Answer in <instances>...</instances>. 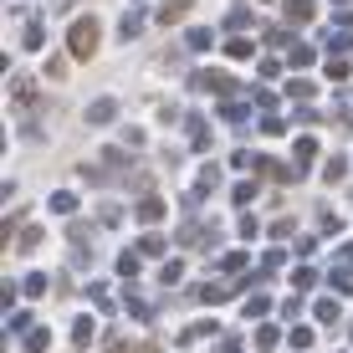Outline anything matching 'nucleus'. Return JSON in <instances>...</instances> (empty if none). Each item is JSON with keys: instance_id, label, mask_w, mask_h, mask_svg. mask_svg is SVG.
<instances>
[{"instance_id": "39448f33", "label": "nucleus", "mask_w": 353, "mask_h": 353, "mask_svg": "<svg viewBox=\"0 0 353 353\" xmlns=\"http://www.w3.org/2000/svg\"><path fill=\"white\" fill-rule=\"evenodd\" d=\"M113 118H118V103H113V97H97V103L88 108V123H113Z\"/></svg>"}, {"instance_id": "7ed1b4c3", "label": "nucleus", "mask_w": 353, "mask_h": 353, "mask_svg": "<svg viewBox=\"0 0 353 353\" xmlns=\"http://www.w3.org/2000/svg\"><path fill=\"white\" fill-rule=\"evenodd\" d=\"M194 10V0H164L159 10H154V21H159V26H174V21H185Z\"/></svg>"}, {"instance_id": "4468645a", "label": "nucleus", "mask_w": 353, "mask_h": 353, "mask_svg": "<svg viewBox=\"0 0 353 353\" xmlns=\"http://www.w3.org/2000/svg\"><path fill=\"white\" fill-rule=\"evenodd\" d=\"M348 72H353V62H348V57H333V62H327V77H333V82H343Z\"/></svg>"}, {"instance_id": "6e6552de", "label": "nucleus", "mask_w": 353, "mask_h": 353, "mask_svg": "<svg viewBox=\"0 0 353 353\" xmlns=\"http://www.w3.org/2000/svg\"><path fill=\"white\" fill-rule=\"evenodd\" d=\"M246 113H251V108L241 103V97H225V103H221V118H225V123H246Z\"/></svg>"}, {"instance_id": "a211bd4d", "label": "nucleus", "mask_w": 353, "mask_h": 353, "mask_svg": "<svg viewBox=\"0 0 353 353\" xmlns=\"http://www.w3.org/2000/svg\"><path fill=\"white\" fill-rule=\"evenodd\" d=\"M210 41H215V36L205 31V26H194V31H190V46H194V52H210Z\"/></svg>"}, {"instance_id": "423d86ee", "label": "nucleus", "mask_w": 353, "mask_h": 353, "mask_svg": "<svg viewBox=\"0 0 353 353\" xmlns=\"http://www.w3.org/2000/svg\"><path fill=\"white\" fill-rule=\"evenodd\" d=\"M282 10H287L292 26H307L312 21V0H282Z\"/></svg>"}, {"instance_id": "5701e85b", "label": "nucleus", "mask_w": 353, "mask_h": 353, "mask_svg": "<svg viewBox=\"0 0 353 353\" xmlns=\"http://www.w3.org/2000/svg\"><path fill=\"white\" fill-rule=\"evenodd\" d=\"M292 282H297V287H312V282H318V272H312V266H297V272H292Z\"/></svg>"}, {"instance_id": "4be33fe9", "label": "nucleus", "mask_w": 353, "mask_h": 353, "mask_svg": "<svg viewBox=\"0 0 353 353\" xmlns=\"http://www.w3.org/2000/svg\"><path fill=\"white\" fill-rule=\"evenodd\" d=\"M139 251H143V256H159V251H164V241H159V236H154V230H149V236H143V246H139Z\"/></svg>"}, {"instance_id": "2eb2a0df", "label": "nucleus", "mask_w": 353, "mask_h": 353, "mask_svg": "<svg viewBox=\"0 0 353 353\" xmlns=\"http://www.w3.org/2000/svg\"><path fill=\"white\" fill-rule=\"evenodd\" d=\"M312 154H318V143H312V139H297V169H307Z\"/></svg>"}, {"instance_id": "393cba45", "label": "nucleus", "mask_w": 353, "mask_h": 353, "mask_svg": "<svg viewBox=\"0 0 353 353\" xmlns=\"http://www.w3.org/2000/svg\"><path fill=\"white\" fill-rule=\"evenodd\" d=\"M246 261H251V256H246V251H236V256H225L221 266H225V272H246Z\"/></svg>"}, {"instance_id": "9b49d317", "label": "nucleus", "mask_w": 353, "mask_h": 353, "mask_svg": "<svg viewBox=\"0 0 353 353\" xmlns=\"http://www.w3.org/2000/svg\"><path fill=\"white\" fill-rule=\"evenodd\" d=\"M52 210H57V215H72V210H77V194H72V190H57V194H52Z\"/></svg>"}, {"instance_id": "dca6fc26", "label": "nucleus", "mask_w": 353, "mask_h": 353, "mask_svg": "<svg viewBox=\"0 0 353 353\" xmlns=\"http://www.w3.org/2000/svg\"><path fill=\"white\" fill-rule=\"evenodd\" d=\"M318 230H323V236H338V230H343V221H338L333 210H323V215H318Z\"/></svg>"}, {"instance_id": "412c9836", "label": "nucleus", "mask_w": 353, "mask_h": 353, "mask_svg": "<svg viewBox=\"0 0 353 353\" xmlns=\"http://www.w3.org/2000/svg\"><path fill=\"white\" fill-rule=\"evenodd\" d=\"M333 318H338V302L323 297V302H318V323H333Z\"/></svg>"}, {"instance_id": "f257e3e1", "label": "nucleus", "mask_w": 353, "mask_h": 353, "mask_svg": "<svg viewBox=\"0 0 353 353\" xmlns=\"http://www.w3.org/2000/svg\"><path fill=\"white\" fill-rule=\"evenodd\" d=\"M97 41H103V21H97V16H77L67 26V57H72V62H92Z\"/></svg>"}, {"instance_id": "9d476101", "label": "nucleus", "mask_w": 353, "mask_h": 353, "mask_svg": "<svg viewBox=\"0 0 353 353\" xmlns=\"http://www.w3.org/2000/svg\"><path fill=\"white\" fill-rule=\"evenodd\" d=\"M139 31H143V10H128V16H123V26H118V36H123V41H133Z\"/></svg>"}, {"instance_id": "0eeeda50", "label": "nucleus", "mask_w": 353, "mask_h": 353, "mask_svg": "<svg viewBox=\"0 0 353 353\" xmlns=\"http://www.w3.org/2000/svg\"><path fill=\"white\" fill-rule=\"evenodd\" d=\"M225 26H230V36H236V31H251V6H230V10H225Z\"/></svg>"}, {"instance_id": "1a4fd4ad", "label": "nucleus", "mask_w": 353, "mask_h": 353, "mask_svg": "<svg viewBox=\"0 0 353 353\" xmlns=\"http://www.w3.org/2000/svg\"><path fill=\"white\" fill-rule=\"evenodd\" d=\"M139 221H164V200H159V194H149V200H139Z\"/></svg>"}, {"instance_id": "b1692460", "label": "nucleus", "mask_w": 353, "mask_h": 353, "mask_svg": "<svg viewBox=\"0 0 353 353\" xmlns=\"http://www.w3.org/2000/svg\"><path fill=\"white\" fill-rule=\"evenodd\" d=\"M287 97H297V103H307V97H312V82H292V88H287Z\"/></svg>"}, {"instance_id": "6ab92c4d", "label": "nucleus", "mask_w": 353, "mask_h": 353, "mask_svg": "<svg viewBox=\"0 0 353 353\" xmlns=\"http://www.w3.org/2000/svg\"><path fill=\"white\" fill-rule=\"evenodd\" d=\"M225 57H251V41H246V36H230V41H225Z\"/></svg>"}, {"instance_id": "f8f14e48", "label": "nucleus", "mask_w": 353, "mask_h": 353, "mask_svg": "<svg viewBox=\"0 0 353 353\" xmlns=\"http://www.w3.org/2000/svg\"><path fill=\"white\" fill-rule=\"evenodd\" d=\"M41 46H46V26L31 21V26H26V52H41Z\"/></svg>"}, {"instance_id": "20e7f679", "label": "nucleus", "mask_w": 353, "mask_h": 353, "mask_svg": "<svg viewBox=\"0 0 353 353\" xmlns=\"http://www.w3.org/2000/svg\"><path fill=\"white\" fill-rule=\"evenodd\" d=\"M185 133H190V149H200V154L210 149V123H205L200 113H190V118H185Z\"/></svg>"}, {"instance_id": "f3484780", "label": "nucleus", "mask_w": 353, "mask_h": 353, "mask_svg": "<svg viewBox=\"0 0 353 353\" xmlns=\"http://www.w3.org/2000/svg\"><path fill=\"white\" fill-rule=\"evenodd\" d=\"M318 62V52H312V46H292V67H312Z\"/></svg>"}, {"instance_id": "aec40b11", "label": "nucleus", "mask_w": 353, "mask_h": 353, "mask_svg": "<svg viewBox=\"0 0 353 353\" xmlns=\"http://www.w3.org/2000/svg\"><path fill=\"white\" fill-rule=\"evenodd\" d=\"M276 343H282V333H276V327H261V333H256V348H276Z\"/></svg>"}, {"instance_id": "f03ea898", "label": "nucleus", "mask_w": 353, "mask_h": 353, "mask_svg": "<svg viewBox=\"0 0 353 353\" xmlns=\"http://www.w3.org/2000/svg\"><path fill=\"white\" fill-rule=\"evenodd\" d=\"M194 88L200 92H225V97H236V77H230V72H221V67H205V72H194Z\"/></svg>"}, {"instance_id": "ddd939ff", "label": "nucleus", "mask_w": 353, "mask_h": 353, "mask_svg": "<svg viewBox=\"0 0 353 353\" xmlns=\"http://www.w3.org/2000/svg\"><path fill=\"white\" fill-rule=\"evenodd\" d=\"M139 261H143V251H123V256H118V272H123V276H139Z\"/></svg>"}]
</instances>
